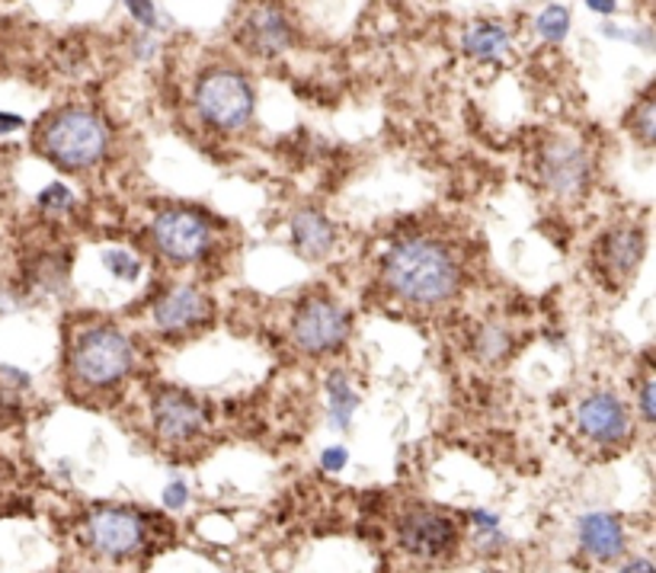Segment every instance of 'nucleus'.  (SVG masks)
I'll use <instances>...</instances> for the list:
<instances>
[{"mask_svg":"<svg viewBox=\"0 0 656 573\" xmlns=\"http://www.w3.org/2000/svg\"><path fill=\"white\" fill-rule=\"evenodd\" d=\"M17 129H23V115L0 112V135H7V132H17Z\"/></svg>","mask_w":656,"mask_h":573,"instance_id":"cd10ccee","label":"nucleus"},{"mask_svg":"<svg viewBox=\"0 0 656 573\" xmlns=\"http://www.w3.org/2000/svg\"><path fill=\"white\" fill-rule=\"evenodd\" d=\"M586 7H589L593 13H599V17H608V13H615L618 0H586Z\"/></svg>","mask_w":656,"mask_h":573,"instance_id":"c756f323","label":"nucleus"},{"mask_svg":"<svg viewBox=\"0 0 656 573\" xmlns=\"http://www.w3.org/2000/svg\"><path fill=\"white\" fill-rule=\"evenodd\" d=\"M292 241L301 250V257L321 260V257H327L330 247L336 241V231H333L327 215H321L314 209H304L292 219Z\"/></svg>","mask_w":656,"mask_h":573,"instance_id":"dca6fc26","label":"nucleus"},{"mask_svg":"<svg viewBox=\"0 0 656 573\" xmlns=\"http://www.w3.org/2000/svg\"><path fill=\"white\" fill-rule=\"evenodd\" d=\"M628 129H630V135L637 138L640 144H654V138H656V107H654V97L647 93L634 110H630L628 115Z\"/></svg>","mask_w":656,"mask_h":573,"instance_id":"6ab92c4d","label":"nucleus"},{"mask_svg":"<svg viewBox=\"0 0 656 573\" xmlns=\"http://www.w3.org/2000/svg\"><path fill=\"white\" fill-rule=\"evenodd\" d=\"M397 542L413 557H442L455 545V522L436 510L416 506L397 522Z\"/></svg>","mask_w":656,"mask_h":573,"instance_id":"6e6552de","label":"nucleus"},{"mask_svg":"<svg viewBox=\"0 0 656 573\" xmlns=\"http://www.w3.org/2000/svg\"><path fill=\"white\" fill-rule=\"evenodd\" d=\"M382 279L397 299L436 308L458 292L462 270L448 247L426 238H411L384 253Z\"/></svg>","mask_w":656,"mask_h":573,"instance_id":"f257e3e1","label":"nucleus"},{"mask_svg":"<svg viewBox=\"0 0 656 573\" xmlns=\"http://www.w3.org/2000/svg\"><path fill=\"white\" fill-rule=\"evenodd\" d=\"M186 500H190V491H186V484L183 481H170L164 491V506L166 510H180V506H186Z\"/></svg>","mask_w":656,"mask_h":573,"instance_id":"393cba45","label":"nucleus"},{"mask_svg":"<svg viewBox=\"0 0 656 573\" xmlns=\"http://www.w3.org/2000/svg\"><path fill=\"white\" fill-rule=\"evenodd\" d=\"M625 571H654L647 561H630V564H625Z\"/></svg>","mask_w":656,"mask_h":573,"instance_id":"7c9ffc66","label":"nucleus"},{"mask_svg":"<svg viewBox=\"0 0 656 573\" xmlns=\"http://www.w3.org/2000/svg\"><path fill=\"white\" fill-rule=\"evenodd\" d=\"M327 398H330V420H333V426L336 430H346L350 426V420H353V413H356V391L350 388V382L343 379V375H333L327 384Z\"/></svg>","mask_w":656,"mask_h":573,"instance_id":"a211bd4d","label":"nucleus"},{"mask_svg":"<svg viewBox=\"0 0 656 573\" xmlns=\"http://www.w3.org/2000/svg\"><path fill=\"white\" fill-rule=\"evenodd\" d=\"M292 336L304 353H333L350 336V314L327 299H307L292 321Z\"/></svg>","mask_w":656,"mask_h":573,"instance_id":"0eeeda50","label":"nucleus"},{"mask_svg":"<svg viewBox=\"0 0 656 573\" xmlns=\"http://www.w3.org/2000/svg\"><path fill=\"white\" fill-rule=\"evenodd\" d=\"M506 350H509V336L499 328H487L481 333V340H477V353L487 355V359L506 355Z\"/></svg>","mask_w":656,"mask_h":573,"instance_id":"5701e85b","label":"nucleus"},{"mask_svg":"<svg viewBox=\"0 0 656 573\" xmlns=\"http://www.w3.org/2000/svg\"><path fill=\"white\" fill-rule=\"evenodd\" d=\"M535 29H538V36L545 39V42H564L567 39V32H571V13L564 10V7H547L542 10V17L535 20Z\"/></svg>","mask_w":656,"mask_h":573,"instance_id":"aec40b11","label":"nucleus"},{"mask_svg":"<svg viewBox=\"0 0 656 573\" xmlns=\"http://www.w3.org/2000/svg\"><path fill=\"white\" fill-rule=\"evenodd\" d=\"M71 205H74V195L61 183H52L39 192V209H46V212H68Z\"/></svg>","mask_w":656,"mask_h":573,"instance_id":"4be33fe9","label":"nucleus"},{"mask_svg":"<svg viewBox=\"0 0 656 573\" xmlns=\"http://www.w3.org/2000/svg\"><path fill=\"white\" fill-rule=\"evenodd\" d=\"M576 426L593 442L612 445L628 436V410L615 394H593L576 410Z\"/></svg>","mask_w":656,"mask_h":573,"instance_id":"9b49d317","label":"nucleus"},{"mask_svg":"<svg viewBox=\"0 0 656 573\" xmlns=\"http://www.w3.org/2000/svg\"><path fill=\"white\" fill-rule=\"evenodd\" d=\"M579 545L596 561H615L625 554V529L608 513H589L579 519Z\"/></svg>","mask_w":656,"mask_h":573,"instance_id":"2eb2a0df","label":"nucleus"},{"mask_svg":"<svg viewBox=\"0 0 656 573\" xmlns=\"http://www.w3.org/2000/svg\"><path fill=\"white\" fill-rule=\"evenodd\" d=\"M644 234L637 228H615L608 231L596 247V257L602 263V273L615 275V279H628L640 260H644Z\"/></svg>","mask_w":656,"mask_h":573,"instance_id":"ddd939ff","label":"nucleus"},{"mask_svg":"<svg viewBox=\"0 0 656 573\" xmlns=\"http://www.w3.org/2000/svg\"><path fill=\"white\" fill-rule=\"evenodd\" d=\"M151 241L158 253L173 263H195L212 253V224L190 209L161 212L151 224Z\"/></svg>","mask_w":656,"mask_h":573,"instance_id":"39448f33","label":"nucleus"},{"mask_svg":"<svg viewBox=\"0 0 656 573\" xmlns=\"http://www.w3.org/2000/svg\"><path fill=\"white\" fill-rule=\"evenodd\" d=\"M125 7L144 29L158 27V7L151 0H125Z\"/></svg>","mask_w":656,"mask_h":573,"instance_id":"b1692460","label":"nucleus"},{"mask_svg":"<svg viewBox=\"0 0 656 573\" xmlns=\"http://www.w3.org/2000/svg\"><path fill=\"white\" fill-rule=\"evenodd\" d=\"M103 263H107V270H110L115 279H125V282H132V279H138V273H141V263H138L129 250H115V247L103 250Z\"/></svg>","mask_w":656,"mask_h":573,"instance_id":"412c9836","label":"nucleus"},{"mask_svg":"<svg viewBox=\"0 0 656 573\" xmlns=\"http://www.w3.org/2000/svg\"><path fill=\"white\" fill-rule=\"evenodd\" d=\"M71 369L90 388L119 384L132 369V343L115 328L87 330L71 353Z\"/></svg>","mask_w":656,"mask_h":573,"instance_id":"20e7f679","label":"nucleus"},{"mask_svg":"<svg viewBox=\"0 0 656 573\" xmlns=\"http://www.w3.org/2000/svg\"><path fill=\"white\" fill-rule=\"evenodd\" d=\"M87 542L107 557H132L148 542V519L129 506H103L87 522Z\"/></svg>","mask_w":656,"mask_h":573,"instance_id":"423d86ee","label":"nucleus"},{"mask_svg":"<svg viewBox=\"0 0 656 573\" xmlns=\"http://www.w3.org/2000/svg\"><path fill=\"white\" fill-rule=\"evenodd\" d=\"M471 519H474V525H477V532H496V516H491V513H471Z\"/></svg>","mask_w":656,"mask_h":573,"instance_id":"c85d7f7f","label":"nucleus"},{"mask_svg":"<svg viewBox=\"0 0 656 573\" xmlns=\"http://www.w3.org/2000/svg\"><path fill=\"white\" fill-rule=\"evenodd\" d=\"M195 112L221 132H234L253 115V87L231 68H209L195 81Z\"/></svg>","mask_w":656,"mask_h":573,"instance_id":"7ed1b4c3","label":"nucleus"},{"mask_svg":"<svg viewBox=\"0 0 656 573\" xmlns=\"http://www.w3.org/2000/svg\"><path fill=\"white\" fill-rule=\"evenodd\" d=\"M154 430L164 442H190L205 430V410L183 391H161L154 398Z\"/></svg>","mask_w":656,"mask_h":573,"instance_id":"9d476101","label":"nucleus"},{"mask_svg":"<svg viewBox=\"0 0 656 573\" xmlns=\"http://www.w3.org/2000/svg\"><path fill=\"white\" fill-rule=\"evenodd\" d=\"M205 314H209V301L190 285L166 292L164 299L154 304V324L164 333H180V330L195 328L199 321H205Z\"/></svg>","mask_w":656,"mask_h":573,"instance_id":"4468645a","label":"nucleus"},{"mask_svg":"<svg viewBox=\"0 0 656 573\" xmlns=\"http://www.w3.org/2000/svg\"><path fill=\"white\" fill-rule=\"evenodd\" d=\"M462 46H465V52L471 58H477V61H491V58L506 52L509 36H506V29L496 27V23H474V27L465 32Z\"/></svg>","mask_w":656,"mask_h":573,"instance_id":"f3484780","label":"nucleus"},{"mask_svg":"<svg viewBox=\"0 0 656 573\" xmlns=\"http://www.w3.org/2000/svg\"><path fill=\"white\" fill-rule=\"evenodd\" d=\"M542 180L547 190L564 195V199H576L589 187V158L579 144L571 141H554L542 158Z\"/></svg>","mask_w":656,"mask_h":573,"instance_id":"1a4fd4ad","label":"nucleus"},{"mask_svg":"<svg viewBox=\"0 0 656 573\" xmlns=\"http://www.w3.org/2000/svg\"><path fill=\"white\" fill-rule=\"evenodd\" d=\"M241 39H244L250 52H256V56L263 58H273L292 46V29H289V20L282 17L279 7L263 3V7L250 10L244 17Z\"/></svg>","mask_w":656,"mask_h":573,"instance_id":"f8f14e48","label":"nucleus"},{"mask_svg":"<svg viewBox=\"0 0 656 573\" xmlns=\"http://www.w3.org/2000/svg\"><path fill=\"white\" fill-rule=\"evenodd\" d=\"M39 151L61 170H90L110 151V132L90 110H61L39 129Z\"/></svg>","mask_w":656,"mask_h":573,"instance_id":"f03ea898","label":"nucleus"},{"mask_svg":"<svg viewBox=\"0 0 656 573\" xmlns=\"http://www.w3.org/2000/svg\"><path fill=\"white\" fill-rule=\"evenodd\" d=\"M640 416L647 420V423H654V382L647 379L644 388H640Z\"/></svg>","mask_w":656,"mask_h":573,"instance_id":"a878e982","label":"nucleus"},{"mask_svg":"<svg viewBox=\"0 0 656 573\" xmlns=\"http://www.w3.org/2000/svg\"><path fill=\"white\" fill-rule=\"evenodd\" d=\"M321 464H324L327 471H340V468L346 464V449H327V452L321 455Z\"/></svg>","mask_w":656,"mask_h":573,"instance_id":"bb28decb","label":"nucleus"}]
</instances>
